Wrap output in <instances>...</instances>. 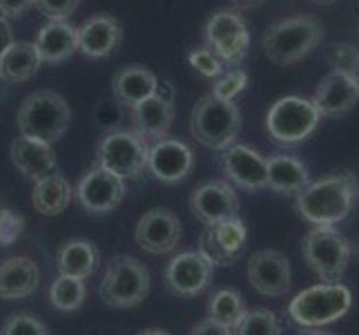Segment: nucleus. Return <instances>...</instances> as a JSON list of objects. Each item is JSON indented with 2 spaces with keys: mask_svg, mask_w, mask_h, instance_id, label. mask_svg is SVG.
I'll use <instances>...</instances> for the list:
<instances>
[{
  "mask_svg": "<svg viewBox=\"0 0 359 335\" xmlns=\"http://www.w3.org/2000/svg\"><path fill=\"white\" fill-rule=\"evenodd\" d=\"M353 306V293L341 282L315 284L297 293L288 304V317L302 329H321L341 320Z\"/></svg>",
  "mask_w": 359,
  "mask_h": 335,
  "instance_id": "5",
  "label": "nucleus"
},
{
  "mask_svg": "<svg viewBox=\"0 0 359 335\" xmlns=\"http://www.w3.org/2000/svg\"><path fill=\"white\" fill-rule=\"evenodd\" d=\"M311 101L315 103L321 119L344 117L359 103V85L351 79V74L332 70L321 79Z\"/></svg>",
  "mask_w": 359,
  "mask_h": 335,
  "instance_id": "19",
  "label": "nucleus"
},
{
  "mask_svg": "<svg viewBox=\"0 0 359 335\" xmlns=\"http://www.w3.org/2000/svg\"><path fill=\"white\" fill-rule=\"evenodd\" d=\"M311 183L308 168L292 155H272L266 159V188L281 195H299Z\"/></svg>",
  "mask_w": 359,
  "mask_h": 335,
  "instance_id": "25",
  "label": "nucleus"
},
{
  "mask_svg": "<svg viewBox=\"0 0 359 335\" xmlns=\"http://www.w3.org/2000/svg\"><path fill=\"white\" fill-rule=\"evenodd\" d=\"M239 197L234 192L232 183L219 179L196 185L190 195L192 215L203 221L205 226H212V223L230 217H239Z\"/></svg>",
  "mask_w": 359,
  "mask_h": 335,
  "instance_id": "16",
  "label": "nucleus"
},
{
  "mask_svg": "<svg viewBox=\"0 0 359 335\" xmlns=\"http://www.w3.org/2000/svg\"><path fill=\"white\" fill-rule=\"evenodd\" d=\"M39 287L41 270L34 259L9 257L0 264V300H22V297H29Z\"/></svg>",
  "mask_w": 359,
  "mask_h": 335,
  "instance_id": "23",
  "label": "nucleus"
},
{
  "mask_svg": "<svg viewBox=\"0 0 359 335\" xmlns=\"http://www.w3.org/2000/svg\"><path fill=\"white\" fill-rule=\"evenodd\" d=\"M136 335H172L170 331H165V329H158V327H152V329H145V331H141V333H136Z\"/></svg>",
  "mask_w": 359,
  "mask_h": 335,
  "instance_id": "43",
  "label": "nucleus"
},
{
  "mask_svg": "<svg viewBox=\"0 0 359 335\" xmlns=\"http://www.w3.org/2000/svg\"><path fill=\"white\" fill-rule=\"evenodd\" d=\"M248 88V74L245 70L239 67H230L228 72H224L217 79L215 88H212V96L221 98V101H234L243 90Z\"/></svg>",
  "mask_w": 359,
  "mask_h": 335,
  "instance_id": "33",
  "label": "nucleus"
},
{
  "mask_svg": "<svg viewBox=\"0 0 359 335\" xmlns=\"http://www.w3.org/2000/svg\"><path fill=\"white\" fill-rule=\"evenodd\" d=\"M74 197L90 215H109L121 206L123 197H126V181L112 175V172L94 166L79 181Z\"/></svg>",
  "mask_w": 359,
  "mask_h": 335,
  "instance_id": "12",
  "label": "nucleus"
},
{
  "mask_svg": "<svg viewBox=\"0 0 359 335\" xmlns=\"http://www.w3.org/2000/svg\"><path fill=\"white\" fill-rule=\"evenodd\" d=\"M188 63L199 72V74H203L205 79H219L221 74L226 72V67H224V63L210 52L208 47H199V49H192L190 52V56H188Z\"/></svg>",
  "mask_w": 359,
  "mask_h": 335,
  "instance_id": "35",
  "label": "nucleus"
},
{
  "mask_svg": "<svg viewBox=\"0 0 359 335\" xmlns=\"http://www.w3.org/2000/svg\"><path fill=\"white\" fill-rule=\"evenodd\" d=\"M72 110L67 101L58 92L39 90L29 94L18 107L16 126L20 136H27L34 141H43L54 145L69 130Z\"/></svg>",
  "mask_w": 359,
  "mask_h": 335,
  "instance_id": "3",
  "label": "nucleus"
},
{
  "mask_svg": "<svg viewBox=\"0 0 359 335\" xmlns=\"http://www.w3.org/2000/svg\"><path fill=\"white\" fill-rule=\"evenodd\" d=\"M22 226H25V219L16 215L14 210L5 208V213L0 215V244L3 246L14 244L20 237Z\"/></svg>",
  "mask_w": 359,
  "mask_h": 335,
  "instance_id": "38",
  "label": "nucleus"
},
{
  "mask_svg": "<svg viewBox=\"0 0 359 335\" xmlns=\"http://www.w3.org/2000/svg\"><path fill=\"white\" fill-rule=\"evenodd\" d=\"M194 168V152L188 143L179 139H161L150 145L147 170L161 183H179Z\"/></svg>",
  "mask_w": 359,
  "mask_h": 335,
  "instance_id": "18",
  "label": "nucleus"
},
{
  "mask_svg": "<svg viewBox=\"0 0 359 335\" xmlns=\"http://www.w3.org/2000/svg\"><path fill=\"white\" fill-rule=\"evenodd\" d=\"M299 335H335V333H328L324 329H302Z\"/></svg>",
  "mask_w": 359,
  "mask_h": 335,
  "instance_id": "44",
  "label": "nucleus"
},
{
  "mask_svg": "<svg viewBox=\"0 0 359 335\" xmlns=\"http://www.w3.org/2000/svg\"><path fill=\"white\" fill-rule=\"evenodd\" d=\"M98 295L112 308L139 306L150 295V270L132 255H114L98 287Z\"/></svg>",
  "mask_w": 359,
  "mask_h": 335,
  "instance_id": "7",
  "label": "nucleus"
},
{
  "mask_svg": "<svg viewBox=\"0 0 359 335\" xmlns=\"http://www.w3.org/2000/svg\"><path fill=\"white\" fill-rule=\"evenodd\" d=\"M41 65L43 60L34 43L14 41L0 56V79L7 83H25L36 77Z\"/></svg>",
  "mask_w": 359,
  "mask_h": 335,
  "instance_id": "28",
  "label": "nucleus"
},
{
  "mask_svg": "<svg viewBox=\"0 0 359 335\" xmlns=\"http://www.w3.org/2000/svg\"><path fill=\"white\" fill-rule=\"evenodd\" d=\"M219 166L224 175L243 190L255 192L266 188V157L250 145L234 141L219 150Z\"/></svg>",
  "mask_w": 359,
  "mask_h": 335,
  "instance_id": "14",
  "label": "nucleus"
},
{
  "mask_svg": "<svg viewBox=\"0 0 359 335\" xmlns=\"http://www.w3.org/2000/svg\"><path fill=\"white\" fill-rule=\"evenodd\" d=\"M134 239L150 255H163L175 251L181 239V221L165 208H152L139 219L134 228Z\"/></svg>",
  "mask_w": 359,
  "mask_h": 335,
  "instance_id": "17",
  "label": "nucleus"
},
{
  "mask_svg": "<svg viewBox=\"0 0 359 335\" xmlns=\"http://www.w3.org/2000/svg\"><path fill=\"white\" fill-rule=\"evenodd\" d=\"M205 47L224 67L241 65L250 49V29L237 9H219L205 22Z\"/></svg>",
  "mask_w": 359,
  "mask_h": 335,
  "instance_id": "10",
  "label": "nucleus"
},
{
  "mask_svg": "<svg viewBox=\"0 0 359 335\" xmlns=\"http://www.w3.org/2000/svg\"><path fill=\"white\" fill-rule=\"evenodd\" d=\"M324 39V27L313 16H288L272 22L262 39L264 54L279 67L299 63Z\"/></svg>",
  "mask_w": 359,
  "mask_h": 335,
  "instance_id": "2",
  "label": "nucleus"
},
{
  "mask_svg": "<svg viewBox=\"0 0 359 335\" xmlns=\"http://www.w3.org/2000/svg\"><path fill=\"white\" fill-rule=\"evenodd\" d=\"M34 7H39L47 20H69L81 7V0H36Z\"/></svg>",
  "mask_w": 359,
  "mask_h": 335,
  "instance_id": "37",
  "label": "nucleus"
},
{
  "mask_svg": "<svg viewBox=\"0 0 359 335\" xmlns=\"http://www.w3.org/2000/svg\"><path fill=\"white\" fill-rule=\"evenodd\" d=\"M313 5H321V7H330V5H335L339 3V0H311Z\"/></svg>",
  "mask_w": 359,
  "mask_h": 335,
  "instance_id": "46",
  "label": "nucleus"
},
{
  "mask_svg": "<svg viewBox=\"0 0 359 335\" xmlns=\"http://www.w3.org/2000/svg\"><path fill=\"white\" fill-rule=\"evenodd\" d=\"M101 264V251L90 239H69L58 248L56 268L60 275L88 280Z\"/></svg>",
  "mask_w": 359,
  "mask_h": 335,
  "instance_id": "27",
  "label": "nucleus"
},
{
  "mask_svg": "<svg viewBox=\"0 0 359 335\" xmlns=\"http://www.w3.org/2000/svg\"><path fill=\"white\" fill-rule=\"evenodd\" d=\"M14 43V29L5 16H0V56L5 54V49Z\"/></svg>",
  "mask_w": 359,
  "mask_h": 335,
  "instance_id": "41",
  "label": "nucleus"
},
{
  "mask_svg": "<svg viewBox=\"0 0 359 335\" xmlns=\"http://www.w3.org/2000/svg\"><path fill=\"white\" fill-rule=\"evenodd\" d=\"M123 41V25L109 14H94L79 27V52L92 60L116 52Z\"/></svg>",
  "mask_w": 359,
  "mask_h": 335,
  "instance_id": "20",
  "label": "nucleus"
},
{
  "mask_svg": "<svg viewBox=\"0 0 359 335\" xmlns=\"http://www.w3.org/2000/svg\"><path fill=\"white\" fill-rule=\"evenodd\" d=\"M359 58V49L351 43H335L326 49V60L335 72H346L351 74L353 65Z\"/></svg>",
  "mask_w": 359,
  "mask_h": 335,
  "instance_id": "36",
  "label": "nucleus"
},
{
  "mask_svg": "<svg viewBox=\"0 0 359 335\" xmlns=\"http://www.w3.org/2000/svg\"><path fill=\"white\" fill-rule=\"evenodd\" d=\"M245 311L248 308L243 302V295L234 289H221L208 302V320L217 322V324H224L228 329L237 327V322Z\"/></svg>",
  "mask_w": 359,
  "mask_h": 335,
  "instance_id": "30",
  "label": "nucleus"
},
{
  "mask_svg": "<svg viewBox=\"0 0 359 335\" xmlns=\"http://www.w3.org/2000/svg\"><path fill=\"white\" fill-rule=\"evenodd\" d=\"M248 280L266 297H281L292 287L290 259L281 251H257L248 262Z\"/></svg>",
  "mask_w": 359,
  "mask_h": 335,
  "instance_id": "15",
  "label": "nucleus"
},
{
  "mask_svg": "<svg viewBox=\"0 0 359 335\" xmlns=\"http://www.w3.org/2000/svg\"><path fill=\"white\" fill-rule=\"evenodd\" d=\"M266 3V0H232V5L241 9V11H250V9H257L262 7Z\"/></svg>",
  "mask_w": 359,
  "mask_h": 335,
  "instance_id": "42",
  "label": "nucleus"
},
{
  "mask_svg": "<svg viewBox=\"0 0 359 335\" xmlns=\"http://www.w3.org/2000/svg\"><path fill=\"white\" fill-rule=\"evenodd\" d=\"M248 228L241 217H230L205 226L199 239V253L212 266H232L245 251Z\"/></svg>",
  "mask_w": 359,
  "mask_h": 335,
  "instance_id": "11",
  "label": "nucleus"
},
{
  "mask_svg": "<svg viewBox=\"0 0 359 335\" xmlns=\"http://www.w3.org/2000/svg\"><path fill=\"white\" fill-rule=\"evenodd\" d=\"M132 123L134 132L143 136L145 141L165 139L172 123H175V103L154 94L136 107H132Z\"/></svg>",
  "mask_w": 359,
  "mask_h": 335,
  "instance_id": "24",
  "label": "nucleus"
},
{
  "mask_svg": "<svg viewBox=\"0 0 359 335\" xmlns=\"http://www.w3.org/2000/svg\"><path fill=\"white\" fill-rule=\"evenodd\" d=\"M150 145L134 130L107 132L96 147V166L112 172L118 179H139L147 170Z\"/></svg>",
  "mask_w": 359,
  "mask_h": 335,
  "instance_id": "9",
  "label": "nucleus"
},
{
  "mask_svg": "<svg viewBox=\"0 0 359 335\" xmlns=\"http://www.w3.org/2000/svg\"><path fill=\"white\" fill-rule=\"evenodd\" d=\"M302 255L321 282L337 284L351 264L353 244L335 226H313L304 237Z\"/></svg>",
  "mask_w": 359,
  "mask_h": 335,
  "instance_id": "6",
  "label": "nucleus"
},
{
  "mask_svg": "<svg viewBox=\"0 0 359 335\" xmlns=\"http://www.w3.org/2000/svg\"><path fill=\"white\" fill-rule=\"evenodd\" d=\"M215 266L199 251L179 253L165 266V287L177 297H194L212 282Z\"/></svg>",
  "mask_w": 359,
  "mask_h": 335,
  "instance_id": "13",
  "label": "nucleus"
},
{
  "mask_svg": "<svg viewBox=\"0 0 359 335\" xmlns=\"http://www.w3.org/2000/svg\"><path fill=\"white\" fill-rule=\"evenodd\" d=\"M9 157L20 175L34 183L58 172L54 147L43 141L27 139V136H16V139L11 141Z\"/></svg>",
  "mask_w": 359,
  "mask_h": 335,
  "instance_id": "21",
  "label": "nucleus"
},
{
  "mask_svg": "<svg viewBox=\"0 0 359 335\" xmlns=\"http://www.w3.org/2000/svg\"><path fill=\"white\" fill-rule=\"evenodd\" d=\"M85 295H88L85 282L76 277L60 275L52 282V287H49V302H52V306L60 313L79 311L85 304Z\"/></svg>",
  "mask_w": 359,
  "mask_h": 335,
  "instance_id": "31",
  "label": "nucleus"
},
{
  "mask_svg": "<svg viewBox=\"0 0 359 335\" xmlns=\"http://www.w3.org/2000/svg\"><path fill=\"white\" fill-rule=\"evenodd\" d=\"M232 335H281V320L268 308H248Z\"/></svg>",
  "mask_w": 359,
  "mask_h": 335,
  "instance_id": "32",
  "label": "nucleus"
},
{
  "mask_svg": "<svg viewBox=\"0 0 359 335\" xmlns=\"http://www.w3.org/2000/svg\"><path fill=\"white\" fill-rule=\"evenodd\" d=\"M190 335H232V329L217 324L212 320H201L190 329Z\"/></svg>",
  "mask_w": 359,
  "mask_h": 335,
  "instance_id": "40",
  "label": "nucleus"
},
{
  "mask_svg": "<svg viewBox=\"0 0 359 335\" xmlns=\"http://www.w3.org/2000/svg\"><path fill=\"white\" fill-rule=\"evenodd\" d=\"M319 123L321 114L311 98L290 94L272 103L266 117V130L270 139L281 145H299L311 139Z\"/></svg>",
  "mask_w": 359,
  "mask_h": 335,
  "instance_id": "8",
  "label": "nucleus"
},
{
  "mask_svg": "<svg viewBox=\"0 0 359 335\" xmlns=\"http://www.w3.org/2000/svg\"><path fill=\"white\" fill-rule=\"evenodd\" d=\"M36 0H0V16L22 18L34 7Z\"/></svg>",
  "mask_w": 359,
  "mask_h": 335,
  "instance_id": "39",
  "label": "nucleus"
},
{
  "mask_svg": "<svg viewBox=\"0 0 359 335\" xmlns=\"http://www.w3.org/2000/svg\"><path fill=\"white\" fill-rule=\"evenodd\" d=\"M351 79L359 85V58H357V63H355L353 70H351Z\"/></svg>",
  "mask_w": 359,
  "mask_h": 335,
  "instance_id": "45",
  "label": "nucleus"
},
{
  "mask_svg": "<svg viewBox=\"0 0 359 335\" xmlns=\"http://www.w3.org/2000/svg\"><path fill=\"white\" fill-rule=\"evenodd\" d=\"M359 181L353 170H335L324 179L308 183L294 197V210L313 226H337L351 215L357 202Z\"/></svg>",
  "mask_w": 359,
  "mask_h": 335,
  "instance_id": "1",
  "label": "nucleus"
},
{
  "mask_svg": "<svg viewBox=\"0 0 359 335\" xmlns=\"http://www.w3.org/2000/svg\"><path fill=\"white\" fill-rule=\"evenodd\" d=\"M34 45L39 49L43 63H65L79 52V27L69 20H47L36 32Z\"/></svg>",
  "mask_w": 359,
  "mask_h": 335,
  "instance_id": "22",
  "label": "nucleus"
},
{
  "mask_svg": "<svg viewBox=\"0 0 359 335\" xmlns=\"http://www.w3.org/2000/svg\"><path fill=\"white\" fill-rule=\"evenodd\" d=\"M156 83H158V79L154 72H150L147 67H141V65H130V67H123L121 72L114 74L112 94L118 105L132 110L139 103H143L145 98L156 94Z\"/></svg>",
  "mask_w": 359,
  "mask_h": 335,
  "instance_id": "26",
  "label": "nucleus"
},
{
  "mask_svg": "<svg viewBox=\"0 0 359 335\" xmlns=\"http://www.w3.org/2000/svg\"><path fill=\"white\" fill-rule=\"evenodd\" d=\"M72 202V185L63 175H49L41 181H36L32 192V204L36 213L45 217H56L63 210H67Z\"/></svg>",
  "mask_w": 359,
  "mask_h": 335,
  "instance_id": "29",
  "label": "nucleus"
},
{
  "mask_svg": "<svg viewBox=\"0 0 359 335\" xmlns=\"http://www.w3.org/2000/svg\"><path fill=\"white\" fill-rule=\"evenodd\" d=\"M243 128L241 110L234 101H221L212 94H203L190 114V132L208 150H224L237 141Z\"/></svg>",
  "mask_w": 359,
  "mask_h": 335,
  "instance_id": "4",
  "label": "nucleus"
},
{
  "mask_svg": "<svg viewBox=\"0 0 359 335\" xmlns=\"http://www.w3.org/2000/svg\"><path fill=\"white\" fill-rule=\"evenodd\" d=\"M0 335H49V329L32 313H14L7 317Z\"/></svg>",
  "mask_w": 359,
  "mask_h": 335,
  "instance_id": "34",
  "label": "nucleus"
}]
</instances>
